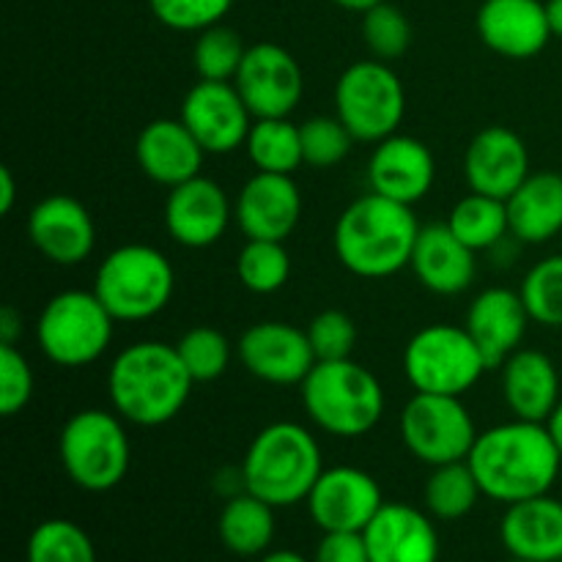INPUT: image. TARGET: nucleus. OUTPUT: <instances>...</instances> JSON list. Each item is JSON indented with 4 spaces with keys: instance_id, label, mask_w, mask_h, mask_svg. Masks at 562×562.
Wrapping results in <instances>:
<instances>
[{
    "instance_id": "obj_15",
    "label": "nucleus",
    "mask_w": 562,
    "mask_h": 562,
    "mask_svg": "<svg viewBox=\"0 0 562 562\" xmlns=\"http://www.w3.org/2000/svg\"><path fill=\"white\" fill-rule=\"evenodd\" d=\"M179 119L206 154H234L245 146L256 121L234 82L214 80H201L187 91Z\"/></svg>"
},
{
    "instance_id": "obj_29",
    "label": "nucleus",
    "mask_w": 562,
    "mask_h": 562,
    "mask_svg": "<svg viewBox=\"0 0 562 562\" xmlns=\"http://www.w3.org/2000/svg\"><path fill=\"white\" fill-rule=\"evenodd\" d=\"M274 510L256 494L241 492L225 499L217 519V532L223 547L236 558H261L274 541Z\"/></svg>"
},
{
    "instance_id": "obj_24",
    "label": "nucleus",
    "mask_w": 562,
    "mask_h": 562,
    "mask_svg": "<svg viewBox=\"0 0 562 562\" xmlns=\"http://www.w3.org/2000/svg\"><path fill=\"white\" fill-rule=\"evenodd\" d=\"M423 289L439 296L464 294L477 274L475 250L467 247L448 223L423 225L409 261Z\"/></svg>"
},
{
    "instance_id": "obj_19",
    "label": "nucleus",
    "mask_w": 562,
    "mask_h": 562,
    "mask_svg": "<svg viewBox=\"0 0 562 562\" xmlns=\"http://www.w3.org/2000/svg\"><path fill=\"white\" fill-rule=\"evenodd\" d=\"M434 181H437V162L431 148L423 140L395 132L373 143V154L368 159L371 192L415 206L431 192Z\"/></svg>"
},
{
    "instance_id": "obj_12",
    "label": "nucleus",
    "mask_w": 562,
    "mask_h": 562,
    "mask_svg": "<svg viewBox=\"0 0 562 562\" xmlns=\"http://www.w3.org/2000/svg\"><path fill=\"white\" fill-rule=\"evenodd\" d=\"M234 86L252 119H289L302 102L305 75L289 49L274 42H261L247 47Z\"/></svg>"
},
{
    "instance_id": "obj_33",
    "label": "nucleus",
    "mask_w": 562,
    "mask_h": 562,
    "mask_svg": "<svg viewBox=\"0 0 562 562\" xmlns=\"http://www.w3.org/2000/svg\"><path fill=\"white\" fill-rule=\"evenodd\" d=\"M236 274L252 294H274L291 278V256L283 241L247 239L236 256Z\"/></svg>"
},
{
    "instance_id": "obj_40",
    "label": "nucleus",
    "mask_w": 562,
    "mask_h": 562,
    "mask_svg": "<svg viewBox=\"0 0 562 562\" xmlns=\"http://www.w3.org/2000/svg\"><path fill=\"white\" fill-rule=\"evenodd\" d=\"M151 14L170 31L201 33L223 22L234 0H148Z\"/></svg>"
},
{
    "instance_id": "obj_42",
    "label": "nucleus",
    "mask_w": 562,
    "mask_h": 562,
    "mask_svg": "<svg viewBox=\"0 0 562 562\" xmlns=\"http://www.w3.org/2000/svg\"><path fill=\"white\" fill-rule=\"evenodd\" d=\"M33 387L36 379L27 357L14 344H0V415H20L31 404Z\"/></svg>"
},
{
    "instance_id": "obj_7",
    "label": "nucleus",
    "mask_w": 562,
    "mask_h": 562,
    "mask_svg": "<svg viewBox=\"0 0 562 562\" xmlns=\"http://www.w3.org/2000/svg\"><path fill=\"white\" fill-rule=\"evenodd\" d=\"M58 456L66 477L82 492H110L124 481L132 464L124 417L108 409L75 412L60 428Z\"/></svg>"
},
{
    "instance_id": "obj_47",
    "label": "nucleus",
    "mask_w": 562,
    "mask_h": 562,
    "mask_svg": "<svg viewBox=\"0 0 562 562\" xmlns=\"http://www.w3.org/2000/svg\"><path fill=\"white\" fill-rule=\"evenodd\" d=\"M547 16L549 27H552V36L562 38V0H547Z\"/></svg>"
},
{
    "instance_id": "obj_1",
    "label": "nucleus",
    "mask_w": 562,
    "mask_h": 562,
    "mask_svg": "<svg viewBox=\"0 0 562 562\" xmlns=\"http://www.w3.org/2000/svg\"><path fill=\"white\" fill-rule=\"evenodd\" d=\"M467 464L475 472L483 497L514 505L552 492L562 453L547 423L514 417L510 423H499L477 434Z\"/></svg>"
},
{
    "instance_id": "obj_39",
    "label": "nucleus",
    "mask_w": 562,
    "mask_h": 562,
    "mask_svg": "<svg viewBox=\"0 0 562 562\" xmlns=\"http://www.w3.org/2000/svg\"><path fill=\"white\" fill-rule=\"evenodd\" d=\"M362 38L373 58L395 60L412 47V22L398 5L384 0L362 14Z\"/></svg>"
},
{
    "instance_id": "obj_17",
    "label": "nucleus",
    "mask_w": 562,
    "mask_h": 562,
    "mask_svg": "<svg viewBox=\"0 0 562 562\" xmlns=\"http://www.w3.org/2000/svg\"><path fill=\"white\" fill-rule=\"evenodd\" d=\"M27 236L47 261L58 267H80L97 247V225L77 198L47 195L27 214Z\"/></svg>"
},
{
    "instance_id": "obj_21",
    "label": "nucleus",
    "mask_w": 562,
    "mask_h": 562,
    "mask_svg": "<svg viewBox=\"0 0 562 562\" xmlns=\"http://www.w3.org/2000/svg\"><path fill=\"white\" fill-rule=\"evenodd\" d=\"M475 27L492 53L510 60L536 58L552 38L547 3L541 0H483Z\"/></svg>"
},
{
    "instance_id": "obj_2",
    "label": "nucleus",
    "mask_w": 562,
    "mask_h": 562,
    "mask_svg": "<svg viewBox=\"0 0 562 562\" xmlns=\"http://www.w3.org/2000/svg\"><path fill=\"white\" fill-rule=\"evenodd\" d=\"M192 376L176 344L137 340L115 355L108 371L113 409L132 426L157 428L179 417L192 393Z\"/></svg>"
},
{
    "instance_id": "obj_35",
    "label": "nucleus",
    "mask_w": 562,
    "mask_h": 562,
    "mask_svg": "<svg viewBox=\"0 0 562 562\" xmlns=\"http://www.w3.org/2000/svg\"><path fill=\"white\" fill-rule=\"evenodd\" d=\"M245 53L247 47L239 33L217 22V25L198 33V42L192 47V66H195L201 80L234 82L236 71L245 60Z\"/></svg>"
},
{
    "instance_id": "obj_14",
    "label": "nucleus",
    "mask_w": 562,
    "mask_h": 562,
    "mask_svg": "<svg viewBox=\"0 0 562 562\" xmlns=\"http://www.w3.org/2000/svg\"><path fill=\"white\" fill-rule=\"evenodd\" d=\"M236 351L250 376L274 387H300L318 362L305 329L285 322L252 324L241 333Z\"/></svg>"
},
{
    "instance_id": "obj_44",
    "label": "nucleus",
    "mask_w": 562,
    "mask_h": 562,
    "mask_svg": "<svg viewBox=\"0 0 562 562\" xmlns=\"http://www.w3.org/2000/svg\"><path fill=\"white\" fill-rule=\"evenodd\" d=\"M22 335V316L11 305L0 311V344H14Z\"/></svg>"
},
{
    "instance_id": "obj_28",
    "label": "nucleus",
    "mask_w": 562,
    "mask_h": 562,
    "mask_svg": "<svg viewBox=\"0 0 562 562\" xmlns=\"http://www.w3.org/2000/svg\"><path fill=\"white\" fill-rule=\"evenodd\" d=\"M510 236L525 245H547L562 234V173L538 170L508 198Z\"/></svg>"
},
{
    "instance_id": "obj_32",
    "label": "nucleus",
    "mask_w": 562,
    "mask_h": 562,
    "mask_svg": "<svg viewBox=\"0 0 562 562\" xmlns=\"http://www.w3.org/2000/svg\"><path fill=\"white\" fill-rule=\"evenodd\" d=\"M426 510L437 521H459L475 510L477 499L483 497L481 483L467 461L431 467L426 481Z\"/></svg>"
},
{
    "instance_id": "obj_16",
    "label": "nucleus",
    "mask_w": 562,
    "mask_h": 562,
    "mask_svg": "<svg viewBox=\"0 0 562 562\" xmlns=\"http://www.w3.org/2000/svg\"><path fill=\"white\" fill-rule=\"evenodd\" d=\"M165 231L170 239L190 250L217 245L234 220V203L223 187L206 176L170 187L165 198Z\"/></svg>"
},
{
    "instance_id": "obj_22",
    "label": "nucleus",
    "mask_w": 562,
    "mask_h": 562,
    "mask_svg": "<svg viewBox=\"0 0 562 562\" xmlns=\"http://www.w3.org/2000/svg\"><path fill=\"white\" fill-rule=\"evenodd\" d=\"M428 510L384 503L362 530L371 562H439V532Z\"/></svg>"
},
{
    "instance_id": "obj_34",
    "label": "nucleus",
    "mask_w": 562,
    "mask_h": 562,
    "mask_svg": "<svg viewBox=\"0 0 562 562\" xmlns=\"http://www.w3.org/2000/svg\"><path fill=\"white\" fill-rule=\"evenodd\" d=\"M27 562H97V549L77 521L44 519L27 538Z\"/></svg>"
},
{
    "instance_id": "obj_23",
    "label": "nucleus",
    "mask_w": 562,
    "mask_h": 562,
    "mask_svg": "<svg viewBox=\"0 0 562 562\" xmlns=\"http://www.w3.org/2000/svg\"><path fill=\"white\" fill-rule=\"evenodd\" d=\"M530 322L532 318L519 291L494 285L472 300L464 329L481 349L486 366L499 368L514 351L521 349Z\"/></svg>"
},
{
    "instance_id": "obj_31",
    "label": "nucleus",
    "mask_w": 562,
    "mask_h": 562,
    "mask_svg": "<svg viewBox=\"0 0 562 562\" xmlns=\"http://www.w3.org/2000/svg\"><path fill=\"white\" fill-rule=\"evenodd\" d=\"M245 151L256 170L263 173L294 176L302 157V135L300 124L289 119H256L250 126V135L245 140Z\"/></svg>"
},
{
    "instance_id": "obj_45",
    "label": "nucleus",
    "mask_w": 562,
    "mask_h": 562,
    "mask_svg": "<svg viewBox=\"0 0 562 562\" xmlns=\"http://www.w3.org/2000/svg\"><path fill=\"white\" fill-rule=\"evenodd\" d=\"M16 201V181L11 168H0V214L9 217Z\"/></svg>"
},
{
    "instance_id": "obj_51",
    "label": "nucleus",
    "mask_w": 562,
    "mask_h": 562,
    "mask_svg": "<svg viewBox=\"0 0 562 562\" xmlns=\"http://www.w3.org/2000/svg\"><path fill=\"white\" fill-rule=\"evenodd\" d=\"M560 239H562V234H560Z\"/></svg>"
},
{
    "instance_id": "obj_20",
    "label": "nucleus",
    "mask_w": 562,
    "mask_h": 562,
    "mask_svg": "<svg viewBox=\"0 0 562 562\" xmlns=\"http://www.w3.org/2000/svg\"><path fill=\"white\" fill-rule=\"evenodd\" d=\"M530 173L527 143L508 126H486L467 146L464 179L470 192L508 201Z\"/></svg>"
},
{
    "instance_id": "obj_49",
    "label": "nucleus",
    "mask_w": 562,
    "mask_h": 562,
    "mask_svg": "<svg viewBox=\"0 0 562 562\" xmlns=\"http://www.w3.org/2000/svg\"><path fill=\"white\" fill-rule=\"evenodd\" d=\"M333 3L340 5V9H346V11H357V14H366L368 9L384 3V0H333Z\"/></svg>"
},
{
    "instance_id": "obj_38",
    "label": "nucleus",
    "mask_w": 562,
    "mask_h": 562,
    "mask_svg": "<svg viewBox=\"0 0 562 562\" xmlns=\"http://www.w3.org/2000/svg\"><path fill=\"white\" fill-rule=\"evenodd\" d=\"M302 157L311 168H335L349 157L355 135L338 115H313L300 124Z\"/></svg>"
},
{
    "instance_id": "obj_26",
    "label": "nucleus",
    "mask_w": 562,
    "mask_h": 562,
    "mask_svg": "<svg viewBox=\"0 0 562 562\" xmlns=\"http://www.w3.org/2000/svg\"><path fill=\"white\" fill-rule=\"evenodd\" d=\"M499 541L514 560L562 562V499L541 494L505 505Z\"/></svg>"
},
{
    "instance_id": "obj_48",
    "label": "nucleus",
    "mask_w": 562,
    "mask_h": 562,
    "mask_svg": "<svg viewBox=\"0 0 562 562\" xmlns=\"http://www.w3.org/2000/svg\"><path fill=\"white\" fill-rule=\"evenodd\" d=\"M547 428H549V434H552L554 445H558V448H560V453H562V398H560V404L554 406V412H552V415H549V420H547Z\"/></svg>"
},
{
    "instance_id": "obj_36",
    "label": "nucleus",
    "mask_w": 562,
    "mask_h": 562,
    "mask_svg": "<svg viewBox=\"0 0 562 562\" xmlns=\"http://www.w3.org/2000/svg\"><path fill=\"white\" fill-rule=\"evenodd\" d=\"M527 313L541 327H562V252L538 261L519 285Z\"/></svg>"
},
{
    "instance_id": "obj_43",
    "label": "nucleus",
    "mask_w": 562,
    "mask_h": 562,
    "mask_svg": "<svg viewBox=\"0 0 562 562\" xmlns=\"http://www.w3.org/2000/svg\"><path fill=\"white\" fill-rule=\"evenodd\" d=\"M313 562H371L362 532H324Z\"/></svg>"
},
{
    "instance_id": "obj_46",
    "label": "nucleus",
    "mask_w": 562,
    "mask_h": 562,
    "mask_svg": "<svg viewBox=\"0 0 562 562\" xmlns=\"http://www.w3.org/2000/svg\"><path fill=\"white\" fill-rule=\"evenodd\" d=\"M258 562H313V560H307L305 554L294 552V549H274V552L261 554Z\"/></svg>"
},
{
    "instance_id": "obj_4",
    "label": "nucleus",
    "mask_w": 562,
    "mask_h": 562,
    "mask_svg": "<svg viewBox=\"0 0 562 562\" xmlns=\"http://www.w3.org/2000/svg\"><path fill=\"white\" fill-rule=\"evenodd\" d=\"M245 488L272 508L305 503L324 472L322 448L305 426L291 420L272 423L252 437L241 459Z\"/></svg>"
},
{
    "instance_id": "obj_9",
    "label": "nucleus",
    "mask_w": 562,
    "mask_h": 562,
    "mask_svg": "<svg viewBox=\"0 0 562 562\" xmlns=\"http://www.w3.org/2000/svg\"><path fill=\"white\" fill-rule=\"evenodd\" d=\"M488 371L481 349L464 327L428 324L417 329L404 349L406 382L415 393L464 395Z\"/></svg>"
},
{
    "instance_id": "obj_5",
    "label": "nucleus",
    "mask_w": 562,
    "mask_h": 562,
    "mask_svg": "<svg viewBox=\"0 0 562 562\" xmlns=\"http://www.w3.org/2000/svg\"><path fill=\"white\" fill-rule=\"evenodd\" d=\"M300 395L313 426L338 439L366 437L384 415L382 382L351 357L316 362Z\"/></svg>"
},
{
    "instance_id": "obj_30",
    "label": "nucleus",
    "mask_w": 562,
    "mask_h": 562,
    "mask_svg": "<svg viewBox=\"0 0 562 562\" xmlns=\"http://www.w3.org/2000/svg\"><path fill=\"white\" fill-rule=\"evenodd\" d=\"M448 228L475 252L494 250L510 236L508 203L503 198L470 192L448 214Z\"/></svg>"
},
{
    "instance_id": "obj_18",
    "label": "nucleus",
    "mask_w": 562,
    "mask_h": 562,
    "mask_svg": "<svg viewBox=\"0 0 562 562\" xmlns=\"http://www.w3.org/2000/svg\"><path fill=\"white\" fill-rule=\"evenodd\" d=\"M302 217L300 187L291 176L263 173L245 181L234 201V220L247 239L285 241Z\"/></svg>"
},
{
    "instance_id": "obj_13",
    "label": "nucleus",
    "mask_w": 562,
    "mask_h": 562,
    "mask_svg": "<svg viewBox=\"0 0 562 562\" xmlns=\"http://www.w3.org/2000/svg\"><path fill=\"white\" fill-rule=\"evenodd\" d=\"M307 514L322 532H362L382 510V486L360 467H329L307 494Z\"/></svg>"
},
{
    "instance_id": "obj_11",
    "label": "nucleus",
    "mask_w": 562,
    "mask_h": 562,
    "mask_svg": "<svg viewBox=\"0 0 562 562\" xmlns=\"http://www.w3.org/2000/svg\"><path fill=\"white\" fill-rule=\"evenodd\" d=\"M475 420L459 395L415 393L401 409V439L428 467L467 461L477 439Z\"/></svg>"
},
{
    "instance_id": "obj_50",
    "label": "nucleus",
    "mask_w": 562,
    "mask_h": 562,
    "mask_svg": "<svg viewBox=\"0 0 562 562\" xmlns=\"http://www.w3.org/2000/svg\"><path fill=\"white\" fill-rule=\"evenodd\" d=\"M505 562H530V560H514V558H508Z\"/></svg>"
},
{
    "instance_id": "obj_25",
    "label": "nucleus",
    "mask_w": 562,
    "mask_h": 562,
    "mask_svg": "<svg viewBox=\"0 0 562 562\" xmlns=\"http://www.w3.org/2000/svg\"><path fill=\"white\" fill-rule=\"evenodd\" d=\"M135 157L143 176L162 187H176L201 176L203 151L181 119H157L140 130L135 140Z\"/></svg>"
},
{
    "instance_id": "obj_37",
    "label": "nucleus",
    "mask_w": 562,
    "mask_h": 562,
    "mask_svg": "<svg viewBox=\"0 0 562 562\" xmlns=\"http://www.w3.org/2000/svg\"><path fill=\"white\" fill-rule=\"evenodd\" d=\"M181 362L195 384L214 382L223 376L231 366V344L220 329L192 327L176 344Z\"/></svg>"
},
{
    "instance_id": "obj_27",
    "label": "nucleus",
    "mask_w": 562,
    "mask_h": 562,
    "mask_svg": "<svg viewBox=\"0 0 562 562\" xmlns=\"http://www.w3.org/2000/svg\"><path fill=\"white\" fill-rule=\"evenodd\" d=\"M499 387L514 417L547 423L560 404V373L549 355L538 349H519L499 366Z\"/></svg>"
},
{
    "instance_id": "obj_10",
    "label": "nucleus",
    "mask_w": 562,
    "mask_h": 562,
    "mask_svg": "<svg viewBox=\"0 0 562 562\" xmlns=\"http://www.w3.org/2000/svg\"><path fill=\"white\" fill-rule=\"evenodd\" d=\"M406 113V91L387 60H357L335 82V115L360 143L395 135Z\"/></svg>"
},
{
    "instance_id": "obj_3",
    "label": "nucleus",
    "mask_w": 562,
    "mask_h": 562,
    "mask_svg": "<svg viewBox=\"0 0 562 562\" xmlns=\"http://www.w3.org/2000/svg\"><path fill=\"white\" fill-rule=\"evenodd\" d=\"M420 228L412 206L368 192L340 212L333 236L335 256L357 278H390L409 267Z\"/></svg>"
},
{
    "instance_id": "obj_8",
    "label": "nucleus",
    "mask_w": 562,
    "mask_h": 562,
    "mask_svg": "<svg viewBox=\"0 0 562 562\" xmlns=\"http://www.w3.org/2000/svg\"><path fill=\"white\" fill-rule=\"evenodd\" d=\"M113 324L93 291H60L38 313L36 344L53 366H91L110 349Z\"/></svg>"
},
{
    "instance_id": "obj_6",
    "label": "nucleus",
    "mask_w": 562,
    "mask_h": 562,
    "mask_svg": "<svg viewBox=\"0 0 562 562\" xmlns=\"http://www.w3.org/2000/svg\"><path fill=\"white\" fill-rule=\"evenodd\" d=\"M91 291L115 322H146L173 296V263L151 245H121L102 258Z\"/></svg>"
},
{
    "instance_id": "obj_41",
    "label": "nucleus",
    "mask_w": 562,
    "mask_h": 562,
    "mask_svg": "<svg viewBox=\"0 0 562 562\" xmlns=\"http://www.w3.org/2000/svg\"><path fill=\"white\" fill-rule=\"evenodd\" d=\"M307 340L318 362L349 360L357 344V324L344 311H322L307 324Z\"/></svg>"
}]
</instances>
